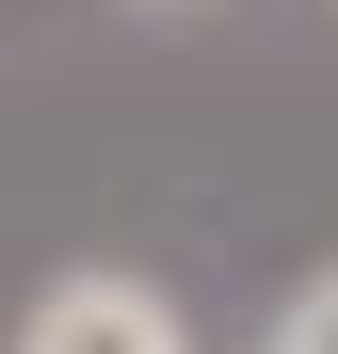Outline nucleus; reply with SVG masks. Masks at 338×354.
<instances>
[{"label": "nucleus", "mask_w": 338, "mask_h": 354, "mask_svg": "<svg viewBox=\"0 0 338 354\" xmlns=\"http://www.w3.org/2000/svg\"><path fill=\"white\" fill-rule=\"evenodd\" d=\"M17 354H178V306H161V290H129V274H65V290L32 306Z\"/></svg>", "instance_id": "nucleus-1"}, {"label": "nucleus", "mask_w": 338, "mask_h": 354, "mask_svg": "<svg viewBox=\"0 0 338 354\" xmlns=\"http://www.w3.org/2000/svg\"><path fill=\"white\" fill-rule=\"evenodd\" d=\"M274 354H338V274H322L306 306H290V338H274Z\"/></svg>", "instance_id": "nucleus-2"}]
</instances>
